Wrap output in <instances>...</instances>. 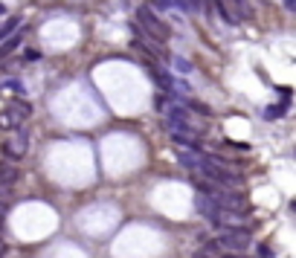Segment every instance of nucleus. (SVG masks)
<instances>
[{"mask_svg":"<svg viewBox=\"0 0 296 258\" xmlns=\"http://www.w3.org/2000/svg\"><path fill=\"white\" fill-rule=\"evenodd\" d=\"M195 258H206V256H200V253H197V256H195Z\"/></svg>","mask_w":296,"mask_h":258,"instance_id":"aec40b11","label":"nucleus"},{"mask_svg":"<svg viewBox=\"0 0 296 258\" xmlns=\"http://www.w3.org/2000/svg\"><path fill=\"white\" fill-rule=\"evenodd\" d=\"M27 145H29V133H27V128H21L12 139H9V154H15V157H24L27 154Z\"/></svg>","mask_w":296,"mask_h":258,"instance_id":"7ed1b4c3","label":"nucleus"},{"mask_svg":"<svg viewBox=\"0 0 296 258\" xmlns=\"http://www.w3.org/2000/svg\"><path fill=\"white\" fill-rule=\"evenodd\" d=\"M21 41H24V32H18V35H12V38H6V44L0 47V58H6L9 52H15L18 47H21Z\"/></svg>","mask_w":296,"mask_h":258,"instance_id":"0eeeda50","label":"nucleus"},{"mask_svg":"<svg viewBox=\"0 0 296 258\" xmlns=\"http://www.w3.org/2000/svg\"><path fill=\"white\" fill-rule=\"evenodd\" d=\"M259 258H273V250H270V247H259Z\"/></svg>","mask_w":296,"mask_h":258,"instance_id":"ddd939ff","label":"nucleus"},{"mask_svg":"<svg viewBox=\"0 0 296 258\" xmlns=\"http://www.w3.org/2000/svg\"><path fill=\"white\" fill-rule=\"evenodd\" d=\"M0 128H12V116L9 113H0Z\"/></svg>","mask_w":296,"mask_h":258,"instance_id":"f8f14e48","label":"nucleus"},{"mask_svg":"<svg viewBox=\"0 0 296 258\" xmlns=\"http://www.w3.org/2000/svg\"><path fill=\"white\" fill-rule=\"evenodd\" d=\"M285 110H288V104H279V107H270V110H267V116L273 119V116H282Z\"/></svg>","mask_w":296,"mask_h":258,"instance_id":"9d476101","label":"nucleus"},{"mask_svg":"<svg viewBox=\"0 0 296 258\" xmlns=\"http://www.w3.org/2000/svg\"><path fill=\"white\" fill-rule=\"evenodd\" d=\"M160 3H165V6H168V3H171V0H160Z\"/></svg>","mask_w":296,"mask_h":258,"instance_id":"6ab92c4d","label":"nucleus"},{"mask_svg":"<svg viewBox=\"0 0 296 258\" xmlns=\"http://www.w3.org/2000/svg\"><path fill=\"white\" fill-rule=\"evenodd\" d=\"M195 209L203 215V218H206V221H209V224H212V221H215V215H218V206H215L209 197H203V194H195Z\"/></svg>","mask_w":296,"mask_h":258,"instance_id":"20e7f679","label":"nucleus"},{"mask_svg":"<svg viewBox=\"0 0 296 258\" xmlns=\"http://www.w3.org/2000/svg\"><path fill=\"white\" fill-rule=\"evenodd\" d=\"M215 247L224 253H244L250 247V232L244 226H221Z\"/></svg>","mask_w":296,"mask_h":258,"instance_id":"f257e3e1","label":"nucleus"},{"mask_svg":"<svg viewBox=\"0 0 296 258\" xmlns=\"http://www.w3.org/2000/svg\"><path fill=\"white\" fill-rule=\"evenodd\" d=\"M171 3H177L183 12H189V15H197V12H203V6H206V0H171Z\"/></svg>","mask_w":296,"mask_h":258,"instance_id":"423d86ee","label":"nucleus"},{"mask_svg":"<svg viewBox=\"0 0 296 258\" xmlns=\"http://www.w3.org/2000/svg\"><path fill=\"white\" fill-rule=\"evenodd\" d=\"M6 215H9V206H6V203H3V200H0V224H3V221H6Z\"/></svg>","mask_w":296,"mask_h":258,"instance_id":"4468645a","label":"nucleus"},{"mask_svg":"<svg viewBox=\"0 0 296 258\" xmlns=\"http://www.w3.org/2000/svg\"><path fill=\"white\" fill-rule=\"evenodd\" d=\"M285 9L288 12H296V0H285Z\"/></svg>","mask_w":296,"mask_h":258,"instance_id":"2eb2a0df","label":"nucleus"},{"mask_svg":"<svg viewBox=\"0 0 296 258\" xmlns=\"http://www.w3.org/2000/svg\"><path fill=\"white\" fill-rule=\"evenodd\" d=\"M3 15H6V6H3V3H0V18H3Z\"/></svg>","mask_w":296,"mask_h":258,"instance_id":"a211bd4d","label":"nucleus"},{"mask_svg":"<svg viewBox=\"0 0 296 258\" xmlns=\"http://www.w3.org/2000/svg\"><path fill=\"white\" fill-rule=\"evenodd\" d=\"M9 116H21V119H27V116H32V107H29L27 102H18V99H15V102H12V113H9Z\"/></svg>","mask_w":296,"mask_h":258,"instance_id":"1a4fd4ad","label":"nucleus"},{"mask_svg":"<svg viewBox=\"0 0 296 258\" xmlns=\"http://www.w3.org/2000/svg\"><path fill=\"white\" fill-rule=\"evenodd\" d=\"M18 26H21V21H18V18H9V21H6V24H3V26H0V44H3V41H6V38H12V35H15V29H18Z\"/></svg>","mask_w":296,"mask_h":258,"instance_id":"6e6552de","label":"nucleus"},{"mask_svg":"<svg viewBox=\"0 0 296 258\" xmlns=\"http://www.w3.org/2000/svg\"><path fill=\"white\" fill-rule=\"evenodd\" d=\"M174 67H177V70H183V73H189V70H192V64H189V61H183V58H174Z\"/></svg>","mask_w":296,"mask_h":258,"instance_id":"9b49d317","label":"nucleus"},{"mask_svg":"<svg viewBox=\"0 0 296 258\" xmlns=\"http://www.w3.org/2000/svg\"><path fill=\"white\" fill-rule=\"evenodd\" d=\"M15 180H18V168H15V165H9V162H0V186H6V189H9Z\"/></svg>","mask_w":296,"mask_h":258,"instance_id":"39448f33","label":"nucleus"},{"mask_svg":"<svg viewBox=\"0 0 296 258\" xmlns=\"http://www.w3.org/2000/svg\"><path fill=\"white\" fill-rule=\"evenodd\" d=\"M221 258H247V256H241V253H224Z\"/></svg>","mask_w":296,"mask_h":258,"instance_id":"dca6fc26","label":"nucleus"},{"mask_svg":"<svg viewBox=\"0 0 296 258\" xmlns=\"http://www.w3.org/2000/svg\"><path fill=\"white\" fill-rule=\"evenodd\" d=\"M136 18H139V26L151 35V38H157V41H168V26H165L151 9H145V6L136 9Z\"/></svg>","mask_w":296,"mask_h":258,"instance_id":"f03ea898","label":"nucleus"},{"mask_svg":"<svg viewBox=\"0 0 296 258\" xmlns=\"http://www.w3.org/2000/svg\"><path fill=\"white\" fill-rule=\"evenodd\" d=\"M6 256V244H3V241H0V258Z\"/></svg>","mask_w":296,"mask_h":258,"instance_id":"f3484780","label":"nucleus"}]
</instances>
